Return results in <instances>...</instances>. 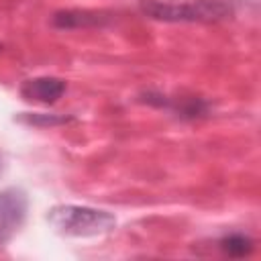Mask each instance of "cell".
Listing matches in <instances>:
<instances>
[{"mask_svg":"<svg viewBox=\"0 0 261 261\" xmlns=\"http://www.w3.org/2000/svg\"><path fill=\"white\" fill-rule=\"evenodd\" d=\"M139 8L161 22H218L232 16L226 0H141Z\"/></svg>","mask_w":261,"mask_h":261,"instance_id":"cell-1","label":"cell"},{"mask_svg":"<svg viewBox=\"0 0 261 261\" xmlns=\"http://www.w3.org/2000/svg\"><path fill=\"white\" fill-rule=\"evenodd\" d=\"M49 224L65 237H98L110 232L116 226L114 214L90 206L59 204L47 214Z\"/></svg>","mask_w":261,"mask_h":261,"instance_id":"cell-2","label":"cell"},{"mask_svg":"<svg viewBox=\"0 0 261 261\" xmlns=\"http://www.w3.org/2000/svg\"><path fill=\"white\" fill-rule=\"evenodd\" d=\"M27 206L29 200L22 190L6 188L0 192V247H4L22 226Z\"/></svg>","mask_w":261,"mask_h":261,"instance_id":"cell-3","label":"cell"},{"mask_svg":"<svg viewBox=\"0 0 261 261\" xmlns=\"http://www.w3.org/2000/svg\"><path fill=\"white\" fill-rule=\"evenodd\" d=\"M65 80L53 77V75H39L24 80L18 88L20 96L27 102H37V104H55L63 92H65Z\"/></svg>","mask_w":261,"mask_h":261,"instance_id":"cell-4","label":"cell"},{"mask_svg":"<svg viewBox=\"0 0 261 261\" xmlns=\"http://www.w3.org/2000/svg\"><path fill=\"white\" fill-rule=\"evenodd\" d=\"M112 18L110 12L104 10H82V8H69L59 10L51 16V24L55 29H90V27H104Z\"/></svg>","mask_w":261,"mask_h":261,"instance_id":"cell-5","label":"cell"},{"mask_svg":"<svg viewBox=\"0 0 261 261\" xmlns=\"http://www.w3.org/2000/svg\"><path fill=\"white\" fill-rule=\"evenodd\" d=\"M216 247L220 249L222 255L239 259V257H247V255L253 253V249H255V241H253L251 237L243 234V232H232V234L222 237V239L218 241Z\"/></svg>","mask_w":261,"mask_h":261,"instance_id":"cell-6","label":"cell"},{"mask_svg":"<svg viewBox=\"0 0 261 261\" xmlns=\"http://www.w3.org/2000/svg\"><path fill=\"white\" fill-rule=\"evenodd\" d=\"M20 120L29 124H43V126H53V124H65L71 120V116H57V114H27Z\"/></svg>","mask_w":261,"mask_h":261,"instance_id":"cell-7","label":"cell"},{"mask_svg":"<svg viewBox=\"0 0 261 261\" xmlns=\"http://www.w3.org/2000/svg\"><path fill=\"white\" fill-rule=\"evenodd\" d=\"M2 51H4V45H2V43H0V53H2Z\"/></svg>","mask_w":261,"mask_h":261,"instance_id":"cell-8","label":"cell"},{"mask_svg":"<svg viewBox=\"0 0 261 261\" xmlns=\"http://www.w3.org/2000/svg\"><path fill=\"white\" fill-rule=\"evenodd\" d=\"M0 173H2V157H0Z\"/></svg>","mask_w":261,"mask_h":261,"instance_id":"cell-9","label":"cell"}]
</instances>
